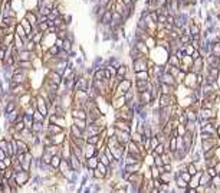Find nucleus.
<instances>
[{
	"mask_svg": "<svg viewBox=\"0 0 220 193\" xmlns=\"http://www.w3.org/2000/svg\"><path fill=\"white\" fill-rule=\"evenodd\" d=\"M132 87H134V81L130 79V78H124L122 81H120V84H118V88H117V91L114 92L112 98H115V96L125 95V94H127V92H128V91H130Z\"/></svg>",
	"mask_w": 220,
	"mask_h": 193,
	"instance_id": "1",
	"label": "nucleus"
},
{
	"mask_svg": "<svg viewBox=\"0 0 220 193\" xmlns=\"http://www.w3.org/2000/svg\"><path fill=\"white\" fill-rule=\"evenodd\" d=\"M30 177H32V171L20 170V171L15 173V179H16L17 185L20 186V187H24V186L27 185V183H29V180H30Z\"/></svg>",
	"mask_w": 220,
	"mask_h": 193,
	"instance_id": "2",
	"label": "nucleus"
},
{
	"mask_svg": "<svg viewBox=\"0 0 220 193\" xmlns=\"http://www.w3.org/2000/svg\"><path fill=\"white\" fill-rule=\"evenodd\" d=\"M183 85L187 89H194V88H200L199 87V82H197V73H194L193 71L187 72L186 75V79L183 82Z\"/></svg>",
	"mask_w": 220,
	"mask_h": 193,
	"instance_id": "3",
	"label": "nucleus"
},
{
	"mask_svg": "<svg viewBox=\"0 0 220 193\" xmlns=\"http://www.w3.org/2000/svg\"><path fill=\"white\" fill-rule=\"evenodd\" d=\"M148 58H140L131 62V69L132 72H140V71H147L148 69V64H147Z\"/></svg>",
	"mask_w": 220,
	"mask_h": 193,
	"instance_id": "4",
	"label": "nucleus"
},
{
	"mask_svg": "<svg viewBox=\"0 0 220 193\" xmlns=\"http://www.w3.org/2000/svg\"><path fill=\"white\" fill-rule=\"evenodd\" d=\"M137 98H138V102L142 105H151V102L155 99L151 94V91H144V92H140V94L137 92Z\"/></svg>",
	"mask_w": 220,
	"mask_h": 193,
	"instance_id": "5",
	"label": "nucleus"
},
{
	"mask_svg": "<svg viewBox=\"0 0 220 193\" xmlns=\"http://www.w3.org/2000/svg\"><path fill=\"white\" fill-rule=\"evenodd\" d=\"M62 131H65V128H63V127L58 125V124H55V122H46V130H45V134H48V136H53V134L62 133Z\"/></svg>",
	"mask_w": 220,
	"mask_h": 193,
	"instance_id": "6",
	"label": "nucleus"
},
{
	"mask_svg": "<svg viewBox=\"0 0 220 193\" xmlns=\"http://www.w3.org/2000/svg\"><path fill=\"white\" fill-rule=\"evenodd\" d=\"M114 125L115 128L122 130V131H127V133H131L132 131V125H131L130 121H125V120H114Z\"/></svg>",
	"mask_w": 220,
	"mask_h": 193,
	"instance_id": "7",
	"label": "nucleus"
},
{
	"mask_svg": "<svg viewBox=\"0 0 220 193\" xmlns=\"http://www.w3.org/2000/svg\"><path fill=\"white\" fill-rule=\"evenodd\" d=\"M69 163H71V167H72L73 171H78V173H81V171H82L83 164H82V161L79 160L75 154H71V157H69Z\"/></svg>",
	"mask_w": 220,
	"mask_h": 193,
	"instance_id": "8",
	"label": "nucleus"
},
{
	"mask_svg": "<svg viewBox=\"0 0 220 193\" xmlns=\"http://www.w3.org/2000/svg\"><path fill=\"white\" fill-rule=\"evenodd\" d=\"M115 136L118 137V140H120L121 144H128V143L131 141V133H127V131H122V130L117 128Z\"/></svg>",
	"mask_w": 220,
	"mask_h": 193,
	"instance_id": "9",
	"label": "nucleus"
},
{
	"mask_svg": "<svg viewBox=\"0 0 220 193\" xmlns=\"http://www.w3.org/2000/svg\"><path fill=\"white\" fill-rule=\"evenodd\" d=\"M158 79H160V82H164V84H168V85H173V87H179V84H177L176 78H174L170 72H164Z\"/></svg>",
	"mask_w": 220,
	"mask_h": 193,
	"instance_id": "10",
	"label": "nucleus"
},
{
	"mask_svg": "<svg viewBox=\"0 0 220 193\" xmlns=\"http://www.w3.org/2000/svg\"><path fill=\"white\" fill-rule=\"evenodd\" d=\"M46 78H49L52 82H55V84H58V85H61V84L63 82V76H62L59 72H56L55 69H50V71L48 72V75H46Z\"/></svg>",
	"mask_w": 220,
	"mask_h": 193,
	"instance_id": "11",
	"label": "nucleus"
},
{
	"mask_svg": "<svg viewBox=\"0 0 220 193\" xmlns=\"http://www.w3.org/2000/svg\"><path fill=\"white\" fill-rule=\"evenodd\" d=\"M83 153H85V157H86V159H89V157H92V156H98L99 150L95 147V144L86 143V145L83 147Z\"/></svg>",
	"mask_w": 220,
	"mask_h": 193,
	"instance_id": "12",
	"label": "nucleus"
},
{
	"mask_svg": "<svg viewBox=\"0 0 220 193\" xmlns=\"http://www.w3.org/2000/svg\"><path fill=\"white\" fill-rule=\"evenodd\" d=\"M24 17L30 22V24H32L33 27H35V26H38V23H39V20H38V19H39V15H38V12H36V10H27V12H26V15H24Z\"/></svg>",
	"mask_w": 220,
	"mask_h": 193,
	"instance_id": "13",
	"label": "nucleus"
},
{
	"mask_svg": "<svg viewBox=\"0 0 220 193\" xmlns=\"http://www.w3.org/2000/svg\"><path fill=\"white\" fill-rule=\"evenodd\" d=\"M177 92V87H173L168 84H160V94H165V95H171V94H176Z\"/></svg>",
	"mask_w": 220,
	"mask_h": 193,
	"instance_id": "14",
	"label": "nucleus"
},
{
	"mask_svg": "<svg viewBox=\"0 0 220 193\" xmlns=\"http://www.w3.org/2000/svg\"><path fill=\"white\" fill-rule=\"evenodd\" d=\"M69 137H85V131L72 122L69 125Z\"/></svg>",
	"mask_w": 220,
	"mask_h": 193,
	"instance_id": "15",
	"label": "nucleus"
},
{
	"mask_svg": "<svg viewBox=\"0 0 220 193\" xmlns=\"http://www.w3.org/2000/svg\"><path fill=\"white\" fill-rule=\"evenodd\" d=\"M12 81L16 82V84H27V82H29V78H27V73L16 72V73H13Z\"/></svg>",
	"mask_w": 220,
	"mask_h": 193,
	"instance_id": "16",
	"label": "nucleus"
},
{
	"mask_svg": "<svg viewBox=\"0 0 220 193\" xmlns=\"http://www.w3.org/2000/svg\"><path fill=\"white\" fill-rule=\"evenodd\" d=\"M140 58H147L140 49H137L134 45H131L130 48V59L131 61H135V59H140Z\"/></svg>",
	"mask_w": 220,
	"mask_h": 193,
	"instance_id": "17",
	"label": "nucleus"
},
{
	"mask_svg": "<svg viewBox=\"0 0 220 193\" xmlns=\"http://www.w3.org/2000/svg\"><path fill=\"white\" fill-rule=\"evenodd\" d=\"M105 144L109 147V148H115V147H120L121 143H120V140H118V137L115 136H108L105 140Z\"/></svg>",
	"mask_w": 220,
	"mask_h": 193,
	"instance_id": "18",
	"label": "nucleus"
},
{
	"mask_svg": "<svg viewBox=\"0 0 220 193\" xmlns=\"http://www.w3.org/2000/svg\"><path fill=\"white\" fill-rule=\"evenodd\" d=\"M130 72V68H128V65H125V64H122L120 65V68L117 69V78L120 81H122L125 76H127V73Z\"/></svg>",
	"mask_w": 220,
	"mask_h": 193,
	"instance_id": "19",
	"label": "nucleus"
},
{
	"mask_svg": "<svg viewBox=\"0 0 220 193\" xmlns=\"http://www.w3.org/2000/svg\"><path fill=\"white\" fill-rule=\"evenodd\" d=\"M112 13H114V10H106L105 13L102 15V17H101L99 24H102V26H108V24L112 22Z\"/></svg>",
	"mask_w": 220,
	"mask_h": 193,
	"instance_id": "20",
	"label": "nucleus"
},
{
	"mask_svg": "<svg viewBox=\"0 0 220 193\" xmlns=\"http://www.w3.org/2000/svg\"><path fill=\"white\" fill-rule=\"evenodd\" d=\"M151 76L148 71H140V72H134V81H150Z\"/></svg>",
	"mask_w": 220,
	"mask_h": 193,
	"instance_id": "21",
	"label": "nucleus"
},
{
	"mask_svg": "<svg viewBox=\"0 0 220 193\" xmlns=\"http://www.w3.org/2000/svg\"><path fill=\"white\" fill-rule=\"evenodd\" d=\"M15 33H16L17 36H20L22 39L24 40V42H27V33H26V30H24V27L22 26V23H17L16 27H15Z\"/></svg>",
	"mask_w": 220,
	"mask_h": 193,
	"instance_id": "22",
	"label": "nucleus"
},
{
	"mask_svg": "<svg viewBox=\"0 0 220 193\" xmlns=\"http://www.w3.org/2000/svg\"><path fill=\"white\" fill-rule=\"evenodd\" d=\"M200 185L206 186V187L212 185V176H210L206 170H203V173H202V176H200Z\"/></svg>",
	"mask_w": 220,
	"mask_h": 193,
	"instance_id": "23",
	"label": "nucleus"
},
{
	"mask_svg": "<svg viewBox=\"0 0 220 193\" xmlns=\"http://www.w3.org/2000/svg\"><path fill=\"white\" fill-rule=\"evenodd\" d=\"M94 79H106V75H105V68H97L94 71V75H92ZM109 81V79H108Z\"/></svg>",
	"mask_w": 220,
	"mask_h": 193,
	"instance_id": "24",
	"label": "nucleus"
},
{
	"mask_svg": "<svg viewBox=\"0 0 220 193\" xmlns=\"http://www.w3.org/2000/svg\"><path fill=\"white\" fill-rule=\"evenodd\" d=\"M160 180L163 182V183H171V182H174V179H173V171H164L160 174Z\"/></svg>",
	"mask_w": 220,
	"mask_h": 193,
	"instance_id": "25",
	"label": "nucleus"
},
{
	"mask_svg": "<svg viewBox=\"0 0 220 193\" xmlns=\"http://www.w3.org/2000/svg\"><path fill=\"white\" fill-rule=\"evenodd\" d=\"M98 163H99L98 157H97V156H92V157H89V159H86L85 166H86V167H91V169H97Z\"/></svg>",
	"mask_w": 220,
	"mask_h": 193,
	"instance_id": "26",
	"label": "nucleus"
},
{
	"mask_svg": "<svg viewBox=\"0 0 220 193\" xmlns=\"http://www.w3.org/2000/svg\"><path fill=\"white\" fill-rule=\"evenodd\" d=\"M20 23H22V26L24 27V30H26V33L29 35V33L33 32V26L30 24V22L26 19V17H23V19H20Z\"/></svg>",
	"mask_w": 220,
	"mask_h": 193,
	"instance_id": "27",
	"label": "nucleus"
},
{
	"mask_svg": "<svg viewBox=\"0 0 220 193\" xmlns=\"http://www.w3.org/2000/svg\"><path fill=\"white\" fill-rule=\"evenodd\" d=\"M167 64L173 65V66H180V64H181V61L179 59V56H177L176 53H171L170 56H168V61H167Z\"/></svg>",
	"mask_w": 220,
	"mask_h": 193,
	"instance_id": "28",
	"label": "nucleus"
},
{
	"mask_svg": "<svg viewBox=\"0 0 220 193\" xmlns=\"http://www.w3.org/2000/svg\"><path fill=\"white\" fill-rule=\"evenodd\" d=\"M72 122L73 124H76L79 128H82L83 131L86 130V127H88V122H86V120H82V118H72Z\"/></svg>",
	"mask_w": 220,
	"mask_h": 193,
	"instance_id": "29",
	"label": "nucleus"
},
{
	"mask_svg": "<svg viewBox=\"0 0 220 193\" xmlns=\"http://www.w3.org/2000/svg\"><path fill=\"white\" fill-rule=\"evenodd\" d=\"M187 171L191 176H194L196 173L199 171V167H197V164H196L194 161H188L187 163Z\"/></svg>",
	"mask_w": 220,
	"mask_h": 193,
	"instance_id": "30",
	"label": "nucleus"
},
{
	"mask_svg": "<svg viewBox=\"0 0 220 193\" xmlns=\"http://www.w3.org/2000/svg\"><path fill=\"white\" fill-rule=\"evenodd\" d=\"M160 144V141H158V138H157V136H153L151 138H150V150H148V153H153L155 150V147Z\"/></svg>",
	"mask_w": 220,
	"mask_h": 193,
	"instance_id": "31",
	"label": "nucleus"
},
{
	"mask_svg": "<svg viewBox=\"0 0 220 193\" xmlns=\"http://www.w3.org/2000/svg\"><path fill=\"white\" fill-rule=\"evenodd\" d=\"M61 161H62V156H61V154H55V156H52V161H50V164H52L53 167L59 169Z\"/></svg>",
	"mask_w": 220,
	"mask_h": 193,
	"instance_id": "32",
	"label": "nucleus"
},
{
	"mask_svg": "<svg viewBox=\"0 0 220 193\" xmlns=\"http://www.w3.org/2000/svg\"><path fill=\"white\" fill-rule=\"evenodd\" d=\"M41 159L43 160V163L45 164H50V161H52V154L49 153V151H46V150H43V153H42Z\"/></svg>",
	"mask_w": 220,
	"mask_h": 193,
	"instance_id": "33",
	"label": "nucleus"
},
{
	"mask_svg": "<svg viewBox=\"0 0 220 193\" xmlns=\"http://www.w3.org/2000/svg\"><path fill=\"white\" fill-rule=\"evenodd\" d=\"M94 180H98V182L105 180V174H104L99 169H94Z\"/></svg>",
	"mask_w": 220,
	"mask_h": 193,
	"instance_id": "34",
	"label": "nucleus"
},
{
	"mask_svg": "<svg viewBox=\"0 0 220 193\" xmlns=\"http://www.w3.org/2000/svg\"><path fill=\"white\" fill-rule=\"evenodd\" d=\"M168 148H170V151H176L177 150V137H170V140H168Z\"/></svg>",
	"mask_w": 220,
	"mask_h": 193,
	"instance_id": "35",
	"label": "nucleus"
},
{
	"mask_svg": "<svg viewBox=\"0 0 220 193\" xmlns=\"http://www.w3.org/2000/svg\"><path fill=\"white\" fill-rule=\"evenodd\" d=\"M180 40V43L181 45H188L190 42H191V35H187V33H184V35H181L179 38Z\"/></svg>",
	"mask_w": 220,
	"mask_h": 193,
	"instance_id": "36",
	"label": "nucleus"
},
{
	"mask_svg": "<svg viewBox=\"0 0 220 193\" xmlns=\"http://www.w3.org/2000/svg\"><path fill=\"white\" fill-rule=\"evenodd\" d=\"M102 137L99 136V134H95V136H89V137H86V143H91V144H98V141L101 140Z\"/></svg>",
	"mask_w": 220,
	"mask_h": 193,
	"instance_id": "37",
	"label": "nucleus"
},
{
	"mask_svg": "<svg viewBox=\"0 0 220 193\" xmlns=\"http://www.w3.org/2000/svg\"><path fill=\"white\" fill-rule=\"evenodd\" d=\"M13 127H15V130L16 131H22V130L26 128V124H24L23 120H17L15 124H13Z\"/></svg>",
	"mask_w": 220,
	"mask_h": 193,
	"instance_id": "38",
	"label": "nucleus"
},
{
	"mask_svg": "<svg viewBox=\"0 0 220 193\" xmlns=\"http://www.w3.org/2000/svg\"><path fill=\"white\" fill-rule=\"evenodd\" d=\"M174 186H176V187H188V183L186 180H183L181 177H179V179L174 180Z\"/></svg>",
	"mask_w": 220,
	"mask_h": 193,
	"instance_id": "39",
	"label": "nucleus"
},
{
	"mask_svg": "<svg viewBox=\"0 0 220 193\" xmlns=\"http://www.w3.org/2000/svg\"><path fill=\"white\" fill-rule=\"evenodd\" d=\"M212 53L213 55H216L217 58L220 56V43L219 42H214V43L212 45Z\"/></svg>",
	"mask_w": 220,
	"mask_h": 193,
	"instance_id": "40",
	"label": "nucleus"
},
{
	"mask_svg": "<svg viewBox=\"0 0 220 193\" xmlns=\"http://www.w3.org/2000/svg\"><path fill=\"white\" fill-rule=\"evenodd\" d=\"M72 48H73V42L71 39H65V42H63V48L66 52H72Z\"/></svg>",
	"mask_w": 220,
	"mask_h": 193,
	"instance_id": "41",
	"label": "nucleus"
},
{
	"mask_svg": "<svg viewBox=\"0 0 220 193\" xmlns=\"http://www.w3.org/2000/svg\"><path fill=\"white\" fill-rule=\"evenodd\" d=\"M35 48H36V43H35L33 40H27V42H24V49H26V50L35 52Z\"/></svg>",
	"mask_w": 220,
	"mask_h": 193,
	"instance_id": "42",
	"label": "nucleus"
},
{
	"mask_svg": "<svg viewBox=\"0 0 220 193\" xmlns=\"http://www.w3.org/2000/svg\"><path fill=\"white\" fill-rule=\"evenodd\" d=\"M183 48H184V52H186V55H190V56L193 55V52L196 50V48L193 46V45H191V43H188V45H184Z\"/></svg>",
	"mask_w": 220,
	"mask_h": 193,
	"instance_id": "43",
	"label": "nucleus"
},
{
	"mask_svg": "<svg viewBox=\"0 0 220 193\" xmlns=\"http://www.w3.org/2000/svg\"><path fill=\"white\" fill-rule=\"evenodd\" d=\"M59 50H61V48L59 46H56V45H52L50 48H48V52L52 55V56H56L58 53H59Z\"/></svg>",
	"mask_w": 220,
	"mask_h": 193,
	"instance_id": "44",
	"label": "nucleus"
},
{
	"mask_svg": "<svg viewBox=\"0 0 220 193\" xmlns=\"http://www.w3.org/2000/svg\"><path fill=\"white\" fill-rule=\"evenodd\" d=\"M163 153H165V147H164V144H161V143H160V144L155 147V150L151 154H160V156H161Z\"/></svg>",
	"mask_w": 220,
	"mask_h": 193,
	"instance_id": "45",
	"label": "nucleus"
},
{
	"mask_svg": "<svg viewBox=\"0 0 220 193\" xmlns=\"http://www.w3.org/2000/svg\"><path fill=\"white\" fill-rule=\"evenodd\" d=\"M193 58L190 56V55H184V58L181 59V64H184V65H188V66H191L193 65Z\"/></svg>",
	"mask_w": 220,
	"mask_h": 193,
	"instance_id": "46",
	"label": "nucleus"
},
{
	"mask_svg": "<svg viewBox=\"0 0 220 193\" xmlns=\"http://www.w3.org/2000/svg\"><path fill=\"white\" fill-rule=\"evenodd\" d=\"M151 173H153V179H160V170H158V167L155 166V164H153L151 166Z\"/></svg>",
	"mask_w": 220,
	"mask_h": 193,
	"instance_id": "47",
	"label": "nucleus"
},
{
	"mask_svg": "<svg viewBox=\"0 0 220 193\" xmlns=\"http://www.w3.org/2000/svg\"><path fill=\"white\" fill-rule=\"evenodd\" d=\"M170 190H173L170 187V183H161V186H160V193H167V192H170Z\"/></svg>",
	"mask_w": 220,
	"mask_h": 193,
	"instance_id": "48",
	"label": "nucleus"
},
{
	"mask_svg": "<svg viewBox=\"0 0 220 193\" xmlns=\"http://www.w3.org/2000/svg\"><path fill=\"white\" fill-rule=\"evenodd\" d=\"M38 29H39L41 32H46L49 29L48 22H39V23H38Z\"/></svg>",
	"mask_w": 220,
	"mask_h": 193,
	"instance_id": "49",
	"label": "nucleus"
},
{
	"mask_svg": "<svg viewBox=\"0 0 220 193\" xmlns=\"http://www.w3.org/2000/svg\"><path fill=\"white\" fill-rule=\"evenodd\" d=\"M177 133H179V136H184V134L187 133L186 125H184V124H179V125H177Z\"/></svg>",
	"mask_w": 220,
	"mask_h": 193,
	"instance_id": "50",
	"label": "nucleus"
},
{
	"mask_svg": "<svg viewBox=\"0 0 220 193\" xmlns=\"http://www.w3.org/2000/svg\"><path fill=\"white\" fill-rule=\"evenodd\" d=\"M168 72H170L171 75L174 76V78H176V76H177V75L180 73V68H179V66H173V65H171V66H170V71H168Z\"/></svg>",
	"mask_w": 220,
	"mask_h": 193,
	"instance_id": "51",
	"label": "nucleus"
},
{
	"mask_svg": "<svg viewBox=\"0 0 220 193\" xmlns=\"http://www.w3.org/2000/svg\"><path fill=\"white\" fill-rule=\"evenodd\" d=\"M180 177H181L183 180H186V182H187V183H188V182L191 180V177H193V176H191V174L188 173L187 170H186V171H181V176H180Z\"/></svg>",
	"mask_w": 220,
	"mask_h": 193,
	"instance_id": "52",
	"label": "nucleus"
},
{
	"mask_svg": "<svg viewBox=\"0 0 220 193\" xmlns=\"http://www.w3.org/2000/svg\"><path fill=\"white\" fill-rule=\"evenodd\" d=\"M212 185H213V186H216L217 189L220 187V176H219V174H216V176H213V177H212Z\"/></svg>",
	"mask_w": 220,
	"mask_h": 193,
	"instance_id": "53",
	"label": "nucleus"
},
{
	"mask_svg": "<svg viewBox=\"0 0 220 193\" xmlns=\"http://www.w3.org/2000/svg\"><path fill=\"white\" fill-rule=\"evenodd\" d=\"M161 183H163V182H161L160 179H153V186H154L155 189H158V190H160V186H161Z\"/></svg>",
	"mask_w": 220,
	"mask_h": 193,
	"instance_id": "54",
	"label": "nucleus"
},
{
	"mask_svg": "<svg viewBox=\"0 0 220 193\" xmlns=\"http://www.w3.org/2000/svg\"><path fill=\"white\" fill-rule=\"evenodd\" d=\"M63 42H65V39L56 38V39H55V45H56V46H59V48L62 49V48H63Z\"/></svg>",
	"mask_w": 220,
	"mask_h": 193,
	"instance_id": "55",
	"label": "nucleus"
},
{
	"mask_svg": "<svg viewBox=\"0 0 220 193\" xmlns=\"http://www.w3.org/2000/svg\"><path fill=\"white\" fill-rule=\"evenodd\" d=\"M206 171H207V173H209V174H210L212 177L217 174V171H216V169H214V167H206Z\"/></svg>",
	"mask_w": 220,
	"mask_h": 193,
	"instance_id": "56",
	"label": "nucleus"
},
{
	"mask_svg": "<svg viewBox=\"0 0 220 193\" xmlns=\"http://www.w3.org/2000/svg\"><path fill=\"white\" fill-rule=\"evenodd\" d=\"M165 22H167V16H165V15H160L157 23H165Z\"/></svg>",
	"mask_w": 220,
	"mask_h": 193,
	"instance_id": "57",
	"label": "nucleus"
},
{
	"mask_svg": "<svg viewBox=\"0 0 220 193\" xmlns=\"http://www.w3.org/2000/svg\"><path fill=\"white\" fill-rule=\"evenodd\" d=\"M196 190H197V193H204V192H206V186L199 185L197 187H196Z\"/></svg>",
	"mask_w": 220,
	"mask_h": 193,
	"instance_id": "58",
	"label": "nucleus"
},
{
	"mask_svg": "<svg viewBox=\"0 0 220 193\" xmlns=\"http://www.w3.org/2000/svg\"><path fill=\"white\" fill-rule=\"evenodd\" d=\"M63 19H65V23L68 24V26H69V24H71V22H72V17H71V15H68V16H66V15H63Z\"/></svg>",
	"mask_w": 220,
	"mask_h": 193,
	"instance_id": "59",
	"label": "nucleus"
},
{
	"mask_svg": "<svg viewBox=\"0 0 220 193\" xmlns=\"http://www.w3.org/2000/svg\"><path fill=\"white\" fill-rule=\"evenodd\" d=\"M108 1H109V0H98V4H99V6H104V7H105Z\"/></svg>",
	"mask_w": 220,
	"mask_h": 193,
	"instance_id": "60",
	"label": "nucleus"
},
{
	"mask_svg": "<svg viewBox=\"0 0 220 193\" xmlns=\"http://www.w3.org/2000/svg\"><path fill=\"white\" fill-rule=\"evenodd\" d=\"M6 167H7V166H6V163H4V160H0V169H1V170H4Z\"/></svg>",
	"mask_w": 220,
	"mask_h": 193,
	"instance_id": "61",
	"label": "nucleus"
},
{
	"mask_svg": "<svg viewBox=\"0 0 220 193\" xmlns=\"http://www.w3.org/2000/svg\"><path fill=\"white\" fill-rule=\"evenodd\" d=\"M217 136L220 137V125H219V127H217Z\"/></svg>",
	"mask_w": 220,
	"mask_h": 193,
	"instance_id": "62",
	"label": "nucleus"
},
{
	"mask_svg": "<svg viewBox=\"0 0 220 193\" xmlns=\"http://www.w3.org/2000/svg\"><path fill=\"white\" fill-rule=\"evenodd\" d=\"M132 1H134V3H135V4H137V3H138L140 0H132Z\"/></svg>",
	"mask_w": 220,
	"mask_h": 193,
	"instance_id": "63",
	"label": "nucleus"
},
{
	"mask_svg": "<svg viewBox=\"0 0 220 193\" xmlns=\"http://www.w3.org/2000/svg\"><path fill=\"white\" fill-rule=\"evenodd\" d=\"M219 43H220V42H219Z\"/></svg>",
	"mask_w": 220,
	"mask_h": 193,
	"instance_id": "64",
	"label": "nucleus"
}]
</instances>
